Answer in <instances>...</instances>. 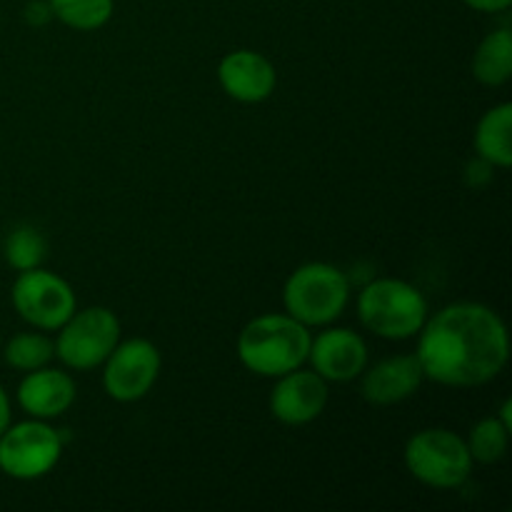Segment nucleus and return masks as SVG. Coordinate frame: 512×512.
<instances>
[{"instance_id":"obj_1","label":"nucleus","mask_w":512,"mask_h":512,"mask_svg":"<svg viewBox=\"0 0 512 512\" xmlns=\"http://www.w3.org/2000/svg\"><path fill=\"white\" fill-rule=\"evenodd\" d=\"M415 358L425 380L445 388H480L498 378L510 358L503 318L483 303H453L420 328Z\"/></svg>"},{"instance_id":"obj_2","label":"nucleus","mask_w":512,"mask_h":512,"mask_svg":"<svg viewBox=\"0 0 512 512\" xmlns=\"http://www.w3.org/2000/svg\"><path fill=\"white\" fill-rule=\"evenodd\" d=\"M310 328L288 313H265L250 320L238 335V360L260 378H280L303 368L310 350Z\"/></svg>"},{"instance_id":"obj_3","label":"nucleus","mask_w":512,"mask_h":512,"mask_svg":"<svg viewBox=\"0 0 512 512\" xmlns=\"http://www.w3.org/2000/svg\"><path fill=\"white\" fill-rule=\"evenodd\" d=\"M358 318L378 338L410 340L428 320V300L408 280L375 278L360 290Z\"/></svg>"},{"instance_id":"obj_4","label":"nucleus","mask_w":512,"mask_h":512,"mask_svg":"<svg viewBox=\"0 0 512 512\" xmlns=\"http://www.w3.org/2000/svg\"><path fill=\"white\" fill-rule=\"evenodd\" d=\"M350 300V280L330 263H305L283 285V308L305 328L333 325Z\"/></svg>"},{"instance_id":"obj_5","label":"nucleus","mask_w":512,"mask_h":512,"mask_svg":"<svg viewBox=\"0 0 512 512\" xmlns=\"http://www.w3.org/2000/svg\"><path fill=\"white\" fill-rule=\"evenodd\" d=\"M405 468L418 483L435 490H455L468 483L473 458L465 438L448 428L418 430L405 443Z\"/></svg>"},{"instance_id":"obj_6","label":"nucleus","mask_w":512,"mask_h":512,"mask_svg":"<svg viewBox=\"0 0 512 512\" xmlns=\"http://www.w3.org/2000/svg\"><path fill=\"white\" fill-rule=\"evenodd\" d=\"M120 343L118 315L103 305L75 310L58 328L53 340L55 358L70 370H93L105 363L115 345Z\"/></svg>"},{"instance_id":"obj_7","label":"nucleus","mask_w":512,"mask_h":512,"mask_svg":"<svg viewBox=\"0 0 512 512\" xmlns=\"http://www.w3.org/2000/svg\"><path fill=\"white\" fill-rule=\"evenodd\" d=\"M63 445V435L48 420L10 423L0 435V470L13 480H38L53 473Z\"/></svg>"},{"instance_id":"obj_8","label":"nucleus","mask_w":512,"mask_h":512,"mask_svg":"<svg viewBox=\"0 0 512 512\" xmlns=\"http://www.w3.org/2000/svg\"><path fill=\"white\" fill-rule=\"evenodd\" d=\"M15 313L35 330L53 333L78 310L73 288L58 273L45 268L23 270L10 288Z\"/></svg>"},{"instance_id":"obj_9","label":"nucleus","mask_w":512,"mask_h":512,"mask_svg":"<svg viewBox=\"0 0 512 512\" xmlns=\"http://www.w3.org/2000/svg\"><path fill=\"white\" fill-rule=\"evenodd\" d=\"M163 358L145 338L123 340L103 363V390L115 403H138L158 383Z\"/></svg>"},{"instance_id":"obj_10","label":"nucleus","mask_w":512,"mask_h":512,"mask_svg":"<svg viewBox=\"0 0 512 512\" xmlns=\"http://www.w3.org/2000/svg\"><path fill=\"white\" fill-rule=\"evenodd\" d=\"M310 370L325 383H350L368 368V345L363 335L350 328H328L310 338Z\"/></svg>"},{"instance_id":"obj_11","label":"nucleus","mask_w":512,"mask_h":512,"mask_svg":"<svg viewBox=\"0 0 512 512\" xmlns=\"http://www.w3.org/2000/svg\"><path fill=\"white\" fill-rule=\"evenodd\" d=\"M275 380L278 383L273 385V393H270V413L278 423L298 428V425H308L323 415L330 393L328 383L315 370L295 368Z\"/></svg>"},{"instance_id":"obj_12","label":"nucleus","mask_w":512,"mask_h":512,"mask_svg":"<svg viewBox=\"0 0 512 512\" xmlns=\"http://www.w3.org/2000/svg\"><path fill=\"white\" fill-rule=\"evenodd\" d=\"M218 83L228 98L255 105L268 100L278 85L275 65L258 50L240 48L225 55L218 65Z\"/></svg>"},{"instance_id":"obj_13","label":"nucleus","mask_w":512,"mask_h":512,"mask_svg":"<svg viewBox=\"0 0 512 512\" xmlns=\"http://www.w3.org/2000/svg\"><path fill=\"white\" fill-rule=\"evenodd\" d=\"M423 380V368H420V360L415 358V353L393 355V358H385L375 363L373 368L363 370L360 395L365 398V403L385 408V405L403 403L410 395L418 393Z\"/></svg>"},{"instance_id":"obj_14","label":"nucleus","mask_w":512,"mask_h":512,"mask_svg":"<svg viewBox=\"0 0 512 512\" xmlns=\"http://www.w3.org/2000/svg\"><path fill=\"white\" fill-rule=\"evenodd\" d=\"M75 383L68 373L55 368H38L23 375L15 390L20 410L30 418L53 420L68 413L70 405L75 403Z\"/></svg>"},{"instance_id":"obj_15","label":"nucleus","mask_w":512,"mask_h":512,"mask_svg":"<svg viewBox=\"0 0 512 512\" xmlns=\"http://www.w3.org/2000/svg\"><path fill=\"white\" fill-rule=\"evenodd\" d=\"M475 153L493 168L512 165V103L485 110L475 128Z\"/></svg>"},{"instance_id":"obj_16","label":"nucleus","mask_w":512,"mask_h":512,"mask_svg":"<svg viewBox=\"0 0 512 512\" xmlns=\"http://www.w3.org/2000/svg\"><path fill=\"white\" fill-rule=\"evenodd\" d=\"M473 75L488 88H500L512 78V30L498 28L485 35L473 53Z\"/></svg>"},{"instance_id":"obj_17","label":"nucleus","mask_w":512,"mask_h":512,"mask_svg":"<svg viewBox=\"0 0 512 512\" xmlns=\"http://www.w3.org/2000/svg\"><path fill=\"white\" fill-rule=\"evenodd\" d=\"M53 18L80 33H93L113 18L115 0H48Z\"/></svg>"},{"instance_id":"obj_18","label":"nucleus","mask_w":512,"mask_h":512,"mask_svg":"<svg viewBox=\"0 0 512 512\" xmlns=\"http://www.w3.org/2000/svg\"><path fill=\"white\" fill-rule=\"evenodd\" d=\"M55 358V345L43 330L38 333H18L5 343L3 360L8 368L18 373H30V370L45 368Z\"/></svg>"},{"instance_id":"obj_19","label":"nucleus","mask_w":512,"mask_h":512,"mask_svg":"<svg viewBox=\"0 0 512 512\" xmlns=\"http://www.w3.org/2000/svg\"><path fill=\"white\" fill-rule=\"evenodd\" d=\"M45 253H48V243H45L43 233H40L38 228H33V225H18V228H13L5 235V263H8L15 273L40 268L45 260Z\"/></svg>"},{"instance_id":"obj_20","label":"nucleus","mask_w":512,"mask_h":512,"mask_svg":"<svg viewBox=\"0 0 512 512\" xmlns=\"http://www.w3.org/2000/svg\"><path fill=\"white\" fill-rule=\"evenodd\" d=\"M468 450L473 463L483 465H495L505 458L510 443V430L500 423L498 415H490V418L478 420L473 425L468 435Z\"/></svg>"},{"instance_id":"obj_21","label":"nucleus","mask_w":512,"mask_h":512,"mask_svg":"<svg viewBox=\"0 0 512 512\" xmlns=\"http://www.w3.org/2000/svg\"><path fill=\"white\" fill-rule=\"evenodd\" d=\"M25 23L33 25V28H40V25L50 23L53 20V10H50L48 0H30L23 10Z\"/></svg>"},{"instance_id":"obj_22","label":"nucleus","mask_w":512,"mask_h":512,"mask_svg":"<svg viewBox=\"0 0 512 512\" xmlns=\"http://www.w3.org/2000/svg\"><path fill=\"white\" fill-rule=\"evenodd\" d=\"M468 8L478 10V13H505L510 8L512 0H463Z\"/></svg>"},{"instance_id":"obj_23","label":"nucleus","mask_w":512,"mask_h":512,"mask_svg":"<svg viewBox=\"0 0 512 512\" xmlns=\"http://www.w3.org/2000/svg\"><path fill=\"white\" fill-rule=\"evenodd\" d=\"M10 423H13V413H10V398H8V393H5L3 385H0V435H3V430L8 428Z\"/></svg>"},{"instance_id":"obj_24","label":"nucleus","mask_w":512,"mask_h":512,"mask_svg":"<svg viewBox=\"0 0 512 512\" xmlns=\"http://www.w3.org/2000/svg\"><path fill=\"white\" fill-rule=\"evenodd\" d=\"M498 418H500V423H503L505 428H508L510 433H512V400L510 398L503 403V408H500Z\"/></svg>"}]
</instances>
